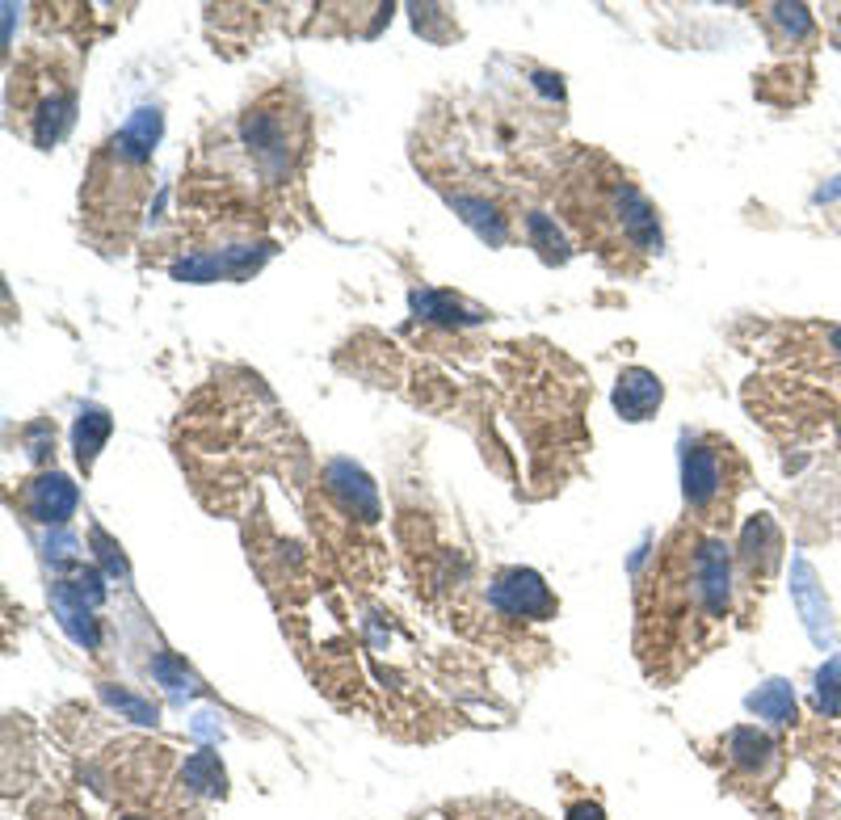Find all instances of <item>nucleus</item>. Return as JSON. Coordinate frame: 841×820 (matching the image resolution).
<instances>
[{
  "label": "nucleus",
  "instance_id": "7ed1b4c3",
  "mask_svg": "<svg viewBox=\"0 0 841 820\" xmlns=\"http://www.w3.org/2000/svg\"><path fill=\"white\" fill-rule=\"evenodd\" d=\"M270 253H274L270 244H236V249H223V253H202V257L173 261V278H181V282L244 278V274H253Z\"/></svg>",
  "mask_w": 841,
  "mask_h": 820
},
{
  "label": "nucleus",
  "instance_id": "423d86ee",
  "mask_svg": "<svg viewBox=\"0 0 841 820\" xmlns=\"http://www.w3.org/2000/svg\"><path fill=\"white\" fill-rule=\"evenodd\" d=\"M665 400V387L652 371L644 366H631V371L619 375V387H614V408L627 417V421H648L656 408Z\"/></svg>",
  "mask_w": 841,
  "mask_h": 820
},
{
  "label": "nucleus",
  "instance_id": "f3484780",
  "mask_svg": "<svg viewBox=\"0 0 841 820\" xmlns=\"http://www.w3.org/2000/svg\"><path fill=\"white\" fill-rule=\"evenodd\" d=\"M770 17H774V26L791 38V43H799V38L812 34V13H808V5H774Z\"/></svg>",
  "mask_w": 841,
  "mask_h": 820
},
{
  "label": "nucleus",
  "instance_id": "1a4fd4ad",
  "mask_svg": "<svg viewBox=\"0 0 841 820\" xmlns=\"http://www.w3.org/2000/svg\"><path fill=\"white\" fill-rule=\"evenodd\" d=\"M778 551H783V539H778V526L766 518V514H757L749 526H745V535H741V556L749 564V572L757 577V572H766L778 564Z\"/></svg>",
  "mask_w": 841,
  "mask_h": 820
},
{
  "label": "nucleus",
  "instance_id": "f8f14e48",
  "mask_svg": "<svg viewBox=\"0 0 841 820\" xmlns=\"http://www.w3.org/2000/svg\"><path fill=\"white\" fill-rule=\"evenodd\" d=\"M413 307H417L425 320H438V324H476L480 320V312H463L459 299L438 295V291H417L413 295Z\"/></svg>",
  "mask_w": 841,
  "mask_h": 820
},
{
  "label": "nucleus",
  "instance_id": "4be33fe9",
  "mask_svg": "<svg viewBox=\"0 0 841 820\" xmlns=\"http://www.w3.org/2000/svg\"><path fill=\"white\" fill-rule=\"evenodd\" d=\"M572 820H602V812L598 808H577V812H572Z\"/></svg>",
  "mask_w": 841,
  "mask_h": 820
},
{
  "label": "nucleus",
  "instance_id": "dca6fc26",
  "mask_svg": "<svg viewBox=\"0 0 841 820\" xmlns=\"http://www.w3.org/2000/svg\"><path fill=\"white\" fill-rule=\"evenodd\" d=\"M816 711L820 715H837L841 711V652L829 656L825 669L816 673Z\"/></svg>",
  "mask_w": 841,
  "mask_h": 820
},
{
  "label": "nucleus",
  "instance_id": "9b49d317",
  "mask_svg": "<svg viewBox=\"0 0 841 820\" xmlns=\"http://www.w3.org/2000/svg\"><path fill=\"white\" fill-rule=\"evenodd\" d=\"M749 711H757L770 724H787L795 720V694L787 682H766L757 694H749Z\"/></svg>",
  "mask_w": 841,
  "mask_h": 820
},
{
  "label": "nucleus",
  "instance_id": "6ab92c4d",
  "mask_svg": "<svg viewBox=\"0 0 841 820\" xmlns=\"http://www.w3.org/2000/svg\"><path fill=\"white\" fill-rule=\"evenodd\" d=\"M93 543L101 547V564H106L110 577H127V560L118 556V547H114L106 535H101V530H93Z\"/></svg>",
  "mask_w": 841,
  "mask_h": 820
},
{
  "label": "nucleus",
  "instance_id": "5701e85b",
  "mask_svg": "<svg viewBox=\"0 0 841 820\" xmlns=\"http://www.w3.org/2000/svg\"><path fill=\"white\" fill-rule=\"evenodd\" d=\"M829 341L837 345V354H841V328H833V333H829Z\"/></svg>",
  "mask_w": 841,
  "mask_h": 820
},
{
  "label": "nucleus",
  "instance_id": "39448f33",
  "mask_svg": "<svg viewBox=\"0 0 841 820\" xmlns=\"http://www.w3.org/2000/svg\"><path fill=\"white\" fill-rule=\"evenodd\" d=\"M72 509H76V484L68 476H59V471H51V476L43 480H34L26 488V514L34 522H68L72 518Z\"/></svg>",
  "mask_w": 841,
  "mask_h": 820
},
{
  "label": "nucleus",
  "instance_id": "6e6552de",
  "mask_svg": "<svg viewBox=\"0 0 841 820\" xmlns=\"http://www.w3.org/2000/svg\"><path fill=\"white\" fill-rule=\"evenodd\" d=\"M51 606L59 614V623H64V631L72 635L76 644H85V648H97V623H93V602L80 598V589L72 581H59L51 589Z\"/></svg>",
  "mask_w": 841,
  "mask_h": 820
},
{
  "label": "nucleus",
  "instance_id": "412c9836",
  "mask_svg": "<svg viewBox=\"0 0 841 820\" xmlns=\"http://www.w3.org/2000/svg\"><path fill=\"white\" fill-rule=\"evenodd\" d=\"M833 198H841V177H833L829 186H820V190H816V202H833Z\"/></svg>",
  "mask_w": 841,
  "mask_h": 820
},
{
  "label": "nucleus",
  "instance_id": "4468645a",
  "mask_svg": "<svg viewBox=\"0 0 841 820\" xmlns=\"http://www.w3.org/2000/svg\"><path fill=\"white\" fill-rule=\"evenodd\" d=\"M728 749H732V762H741V766H749V770H757L766 762V757L774 753V745L766 741L762 732H753V728H736L732 736H728Z\"/></svg>",
  "mask_w": 841,
  "mask_h": 820
},
{
  "label": "nucleus",
  "instance_id": "2eb2a0df",
  "mask_svg": "<svg viewBox=\"0 0 841 820\" xmlns=\"http://www.w3.org/2000/svg\"><path fill=\"white\" fill-rule=\"evenodd\" d=\"M526 232H530V240H535V249L547 257V261H564L568 253H564V236H560V228L551 223L543 211H530L526 215Z\"/></svg>",
  "mask_w": 841,
  "mask_h": 820
},
{
  "label": "nucleus",
  "instance_id": "aec40b11",
  "mask_svg": "<svg viewBox=\"0 0 841 820\" xmlns=\"http://www.w3.org/2000/svg\"><path fill=\"white\" fill-rule=\"evenodd\" d=\"M152 673H156V678H160V682H169L173 690H181V686H190V673H186V669H181V665L173 661V656H160V661L152 665Z\"/></svg>",
  "mask_w": 841,
  "mask_h": 820
},
{
  "label": "nucleus",
  "instance_id": "0eeeda50",
  "mask_svg": "<svg viewBox=\"0 0 841 820\" xmlns=\"http://www.w3.org/2000/svg\"><path fill=\"white\" fill-rule=\"evenodd\" d=\"M324 480L345 501V509H354V518H362V522H375L379 518V492H375L371 480H366V471H358L354 463L337 459V463H328Z\"/></svg>",
  "mask_w": 841,
  "mask_h": 820
},
{
  "label": "nucleus",
  "instance_id": "f257e3e1",
  "mask_svg": "<svg viewBox=\"0 0 841 820\" xmlns=\"http://www.w3.org/2000/svg\"><path fill=\"white\" fill-rule=\"evenodd\" d=\"M488 602L497 606L501 614H509V619H551V614H556V598H551V589L543 585L539 572H530V568L501 572V577L492 581V589H488Z\"/></svg>",
  "mask_w": 841,
  "mask_h": 820
},
{
  "label": "nucleus",
  "instance_id": "20e7f679",
  "mask_svg": "<svg viewBox=\"0 0 841 820\" xmlns=\"http://www.w3.org/2000/svg\"><path fill=\"white\" fill-rule=\"evenodd\" d=\"M791 598H795L799 614H804L812 640L816 644H829V635H833V627H829V602H825V589L816 585V572H812L808 560H795L791 564Z\"/></svg>",
  "mask_w": 841,
  "mask_h": 820
},
{
  "label": "nucleus",
  "instance_id": "a211bd4d",
  "mask_svg": "<svg viewBox=\"0 0 841 820\" xmlns=\"http://www.w3.org/2000/svg\"><path fill=\"white\" fill-rule=\"evenodd\" d=\"M106 699H110L114 707H122V711H127L131 720H139V724H152V720H156V707L139 703L135 694H127V690H114V686H106Z\"/></svg>",
  "mask_w": 841,
  "mask_h": 820
},
{
  "label": "nucleus",
  "instance_id": "9d476101",
  "mask_svg": "<svg viewBox=\"0 0 841 820\" xmlns=\"http://www.w3.org/2000/svg\"><path fill=\"white\" fill-rule=\"evenodd\" d=\"M110 429H114V421H110L106 408H93V404L80 408L76 429H72V442H76V459L85 463V467L101 455V446H106V438H110Z\"/></svg>",
  "mask_w": 841,
  "mask_h": 820
},
{
  "label": "nucleus",
  "instance_id": "f03ea898",
  "mask_svg": "<svg viewBox=\"0 0 841 820\" xmlns=\"http://www.w3.org/2000/svg\"><path fill=\"white\" fill-rule=\"evenodd\" d=\"M682 484H686V505L694 509V514H707V509L720 501V492H724L720 446H715V442H686Z\"/></svg>",
  "mask_w": 841,
  "mask_h": 820
},
{
  "label": "nucleus",
  "instance_id": "ddd939ff",
  "mask_svg": "<svg viewBox=\"0 0 841 820\" xmlns=\"http://www.w3.org/2000/svg\"><path fill=\"white\" fill-rule=\"evenodd\" d=\"M455 211H459L488 244H501V240H505V219L497 215V207H492V202H484V198H455Z\"/></svg>",
  "mask_w": 841,
  "mask_h": 820
}]
</instances>
